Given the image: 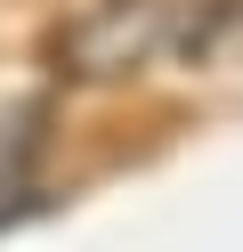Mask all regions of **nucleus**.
<instances>
[{
  "label": "nucleus",
  "mask_w": 243,
  "mask_h": 252,
  "mask_svg": "<svg viewBox=\"0 0 243 252\" xmlns=\"http://www.w3.org/2000/svg\"><path fill=\"white\" fill-rule=\"evenodd\" d=\"M162 49H178V0H89L57 25V73L65 82H130Z\"/></svg>",
  "instance_id": "nucleus-1"
},
{
  "label": "nucleus",
  "mask_w": 243,
  "mask_h": 252,
  "mask_svg": "<svg viewBox=\"0 0 243 252\" xmlns=\"http://www.w3.org/2000/svg\"><path fill=\"white\" fill-rule=\"evenodd\" d=\"M41 138H49V106L41 98H8V106H0V220L41 212V203L25 195L32 163H41Z\"/></svg>",
  "instance_id": "nucleus-2"
}]
</instances>
